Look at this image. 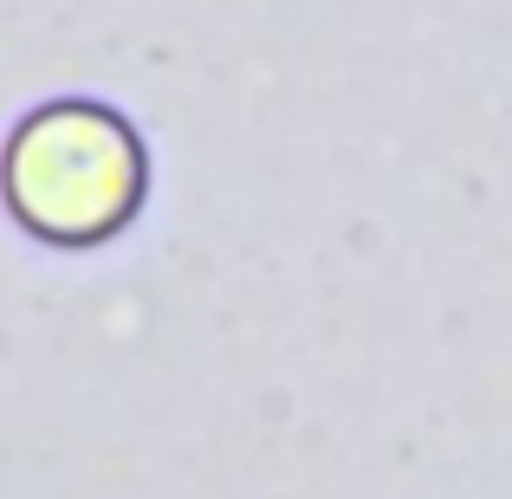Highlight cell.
I'll use <instances>...</instances> for the list:
<instances>
[{
    "mask_svg": "<svg viewBox=\"0 0 512 499\" xmlns=\"http://www.w3.org/2000/svg\"><path fill=\"white\" fill-rule=\"evenodd\" d=\"M20 150L65 169L59 182L20 188L33 227H46V234L85 240L98 227H111L130 208V195H137V150L104 111H46V124Z\"/></svg>",
    "mask_w": 512,
    "mask_h": 499,
    "instance_id": "1",
    "label": "cell"
}]
</instances>
